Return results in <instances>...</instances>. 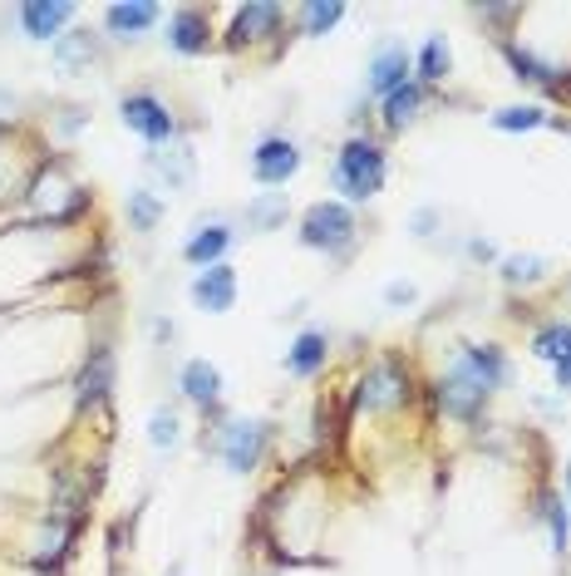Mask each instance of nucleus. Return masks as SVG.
<instances>
[{"label": "nucleus", "mask_w": 571, "mask_h": 576, "mask_svg": "<svg viewBox=\"0 0 571 576\" xmlns=\"http://www.w3.org/2000/svg\"><path fill=\"white\" fill-rule=\"evenodd\" d=\"M380 182H384V153L365 139L345 143V153L335 158V192H345L350 203H365V197L380 192Z\"/></svg>", "instance_id": "1"}, {"label": "nucleus", "mask_w": 571, "mask_h": 576, "mask_svg": "<svg viewBox=\"0 0 571 576\" xmlns=\"http://www.w3.org/2000/svg\"><path fill=\"white\" fill-rule=\"evenodd\" d=\"M301 242L320 246V252H345L355 242V217L345 203H316L301 217Z\"/></svg>", "instance_id": "2"}, {"label": "nucleus", "mask_w": 571, "mask_h": 576, "mask_svg": "<svg viewBox=\"0 0 571 576\" xmlns=\"http://www.w3.org/2000/svg\"><path fill=\"white\" fill-rule=\"evenodd\" d=\"M301 168V149L291 139H262L252 153V178L266 182V188H281V182H291Z\"/></svg>", "instance_id": "3"}, {"label": "nucleus", "mask_w": 571, "mask_h": 576, "mask_svg": "<svg viewBox=\"0 0 571 576\" xmlns=\"http://www.w3.org/2000/svg\"><path fill=\"white\" fill-rule=\"evenodd\" d=\"M439 399H444L448 414L468 419V414H478V405L487 399V384L478 380V374L464 364V355H458L454 370H448V374H444V384H439Z\"/></svg>", "instance_id": "4"}, {"label": "nucleus", "mask_w": 571, "mask_h": 576, "mask_svg": "<svg viewBox=\"0 0 571 576\" xmlns=\"http://www.w3.org/2000/svg\"><path fill=\"white\" fill-rule=\"evenodd\" d=\"M124 124L134 128L138 139H149V143H168L173 139V114L163 108V99H153V94H128L124 99Z\"/></svg>", "instance_id": "5"}, {"label": "nucleus", "mask_w": 571, "mask_h": 576, "mask_svg": "<svg viewBox=\"0 0 571 576\" xmlns=\"http://www.w3.org/2000/svg\"><path fill=\"white\" fill-rule=\"evenodd\" d=\"M262 444H266V424H246V419H237V424L223 428V463L232 473L256 469V459H262Z\"/></svg>", "instance_id": "6"}, {"label": "nucleus", "mask_w": 571, "mask_h": 576, "mask_svg": "<svg viewBox=\"0 0 571 576\" xmlns=\"http://www.w3.org/2000/svg\"><path fill=\"white\" fill-rule=\"evenodd\" d=\"M192 300H198V310H207V316H223V310H232V300H237V271L227 267V261L207 267L198 281H192Z\"/></svg>", "instance_id": "7"}, {"label": "nucleus", "mask_w": 571, "mask_h": 576, "mask_svg": "<svg viewBox=\"0 0 571 576\" xmlns=\"http://www.w3.org/2000/svg\"><path fill=\"white\" fill-rule=\"evenodd\" d=\"M409 399V380H404L399 364H375L360 380V405L365 409H394Z\"/></svg>", "instance_id": "8"}, {"label": "nucleus", "mask_w": 571, "mask_h": 576, "mask_svg": "<svg viewBox=\"0 0 571 576\" xmlns=\"http://www.w3.org/2000/svg\"><path fill=\"white\" fill-rule=\"evenodd\" d=\"M69 15H75L69 0H35V5H21V25L30 40H60Z\"/></svg>", "instance_id": "9"}, {"label": "nucleus", "mask_w": 571, "mask_h": 576, "mask_svg": "<svg viewBox=\"0 0 571 576\" xmlns=\"http://www.w3.org/2000/svg\"><path fill=\"white\" fill-rule=\"evenodd\" d=\"M404 75H409V50H404V44H384V50L375 54V64H370V89L390 99L399 85H409Z\"/></svg>", "instance_id": "10"}, {"label": "nucleus", "mask_w": 571, "mask_h": 576, "mask_svg": "<svg viewBox=\"0 0 571 576\" xmlns=\"http://www.w3.org/2000/svg\"><path fill=\"white\" fill-rule=\"evenodd\" d=\"M182 395L192 399V405H217V395H223V374H217V364L207 360H188L182 364Z\"/></svg>", "instance_id": "11"}, {"label": "nucleus", "mask_w": 571, "mask_h": 576, "mask_svg": "<svg viewBox=\"0 0 571 576\" xmlns=\"http://www.w3.org/2000/svg\"><path fill=\"white\" fill-rule=\"evenodd\" d=\"M168 44L182 54H202L207 50V15L202 11H178L168 25Z\"/></svg>", "instance_id": "12"}, {"label": "nucleus", "mask_w": 571, "mask_h": 576, "mask_svg": "<svg viewBox=\"0 0 571 576\" xmlns=\"http://www.w3.org/2000/svg\"><path fill=\"white\" fill-rule=\"evenodd\" d=\"M153 21H158V5H149V0H138V5H109L104 11V25L118 35V40H134V35L149 30Z\"/></svg>", "instance_id": "13"}, {"label": "nucleus", "mask_w": 571, "mask_h": 576, "mask_svg": "<svg viewBox=\"0 0 571 576\" xmlns=\"http://www.w3.org/2000/svg\"><path fill=\"white\" fill-rule=\"evenodd\" d=\"M326 350H330L326 335H320V331H306L296 345H291V350H286V370L296 374V380H310V374L326 364Z\"/></svg>", "instance_id": "14"}, {"label": "nucleus", "mask_w": 571, "mask_h": 576, "mask_svg": "<svg viewBox=\"0 0 571 576\" xmlns=\"http://www.w3.org/2000/svg\"><path fill=\"white\" fill-rule=\"evenodd\" d=\"M109 384H114V355L94 350L85 364V374H79V399H85V405H99V399L109 395Z\"/></svg>", "instance_id": "15"}, {"label": "nucleus", "mask_w": 571, "mask_h": 576, "mask_svg": "<svg viewBox=\"0 0 571 576\" xmlns=\"http://www.w3.org/2000/svg\"><path fill=\"white\" fill-rule=\"evenodd\" d=\"M227 246H232V232H227V227L217 222V227H207V232H198V236H192V242L182 246V256H188L192 267H202V271H207V267H217V256H223Z\"/></svg>", "instance_id": "16"}, {"label": "nucleus", "mask_w": 571, "mask_h": 576, "mask_svg": "<svg viewBox=\"0 0 571 576\" xmlns=\"http://www.w3.org/2000/svg\"><path fill=\"white\" fill-rule=\"evenodd\" d=\"M89 60H94V40H89L85 30H69L54 40V64H60V75H75V69H85Z\"/></svg>", "instance_id": "17"}, {"label": "nucleus", "mask_w": 571, "mask_h": 576, "mask_svg": "<svg viewBox=\"0 0 571 576\" xmlns=\"http://www.w3.org/2000/svg\"><path fill=\"white\" fill-rule=\"evenodd\" d=\"M276 21H281V11L276 5H246V11H237V25H232V40H262V35L276 30Z\"/></svg>", "instance_id": "18"}, {"label": "nucleus", "mask_w": 571, "mask_h": 576, "mask_svg": "<svg viewBox=\"0 0 571 576\" xmlns=\"http://www.w3.org/2000/svg\"><path fill=\"white\" fill-rule=\"evenodd\" d=\"M153 168H158V178L168 182V188H188L192 182V153L182 149V143H173V149L153 153Z\"/></svg>", "instance_id": "19"}, {"label": "nucleus", "mask_w": 571, "mask_h": 576, "mask_svg": "<svg viewBox=\"0 0 571 576\" xmlns=\"http://www.w3.org/2000/svg\"><path fill=\"white\" fill-rule=\"evenodd\" d=\"M419 104H423V85H399L390 99H384V124L404 128L414 114H419Z\"/></svg>", "instance_id": "20"}, {"label": "nucleus", "mask_w": 571, "mask_h": 576, "mask_svg": "<svg viewBox=\"0 0 571 576\" xmlns=\"http://www.w3.org/2000/svg\"><path fill=\"white\" fill-rule=\"evenodd\" d=\"M276 222H286V192H262V197L246 207V227H252V232H271Z\"/></svg>", "instance_id": "21"}, {"label": "nucleus", "mask_w": 571, "mask_h": 576, "mask_svg": "<svg viewBox=\"0 0 571 576\" xmlns=\"http://www.w3.org/2000/svg\"><path fill=\"white\" fill-rule=\"evenodd\" d=\"M532 355L537 360H547V364H561L571 355V325H547V331H537V341H532Z\"/></svg>", "instance_id": "22"}, {"label": "nucleus", "mask_w": 571, "mask_h": 576, "mask_svg": "<svg viewBox=\"0 0 571 576\" xmlns=\"http://www.w3.org/2000/svg\"><path fill=\"white\" fill-rule=\"evenodd\" d=\"M444 75H448V44H444V35H434L419 54V79L423 85H439Z\"/></svg>", "instance_id": "23"}, {"label": "nucleus", "mask_w": 571, "mask_h": 576, "mask_svg": "<svg viewBox=\"0 0 571 576\" xmlns=\"http://www.w3.org/2000/svg\"><path fill=\"white\" fill-rule=\"evenodd\" d=\"M508 60H512V69H518V79H528V85H551L557 89V69H551V64H542L537 54H528V50H518V44H512L508 50Z\"/></svg>", "instance_id": "24"}, {"label": "nucleus", "mask_w": 571, "mask_h": 576, "mask_svg": "<svg viewBox=\"0 0 571 576\" xmlns=\"http://www.w3.org/2000/svg\"><path fill=\"white\" fill-rule=\"evenodd\" d=\"M537 124H547V114H542L537 104L497 108V114H493V128H503V133H518V128H537Z\"/></svg>", "instance_id": "25"}, {"label": "nucleus", "mask_w": 571, "mask_h": 576, "mask_svg": "<svg viewBox=\"0 0 571 576\" xmlns=\"http://www.w3.org/2000/svg\"><path fill=\"white\" fill-rule=\"evenodd\" d=\"M158 197H153L149 188H138V192H128V217H134V227L138 232H153V222H158Z\"/></svg>", "instance_id": "26"}, {"label": "nucleus", "mask_w": 571, "mask_h": 576, "mask_svg": "<svg viewBox=\"0 0 571 576\" xmlns=\"http://www.w3.org/2000/svg\"><path fill=\"white\" fill-rule=\"evenodd\" d=\"M340 15H345V5H335V0H330V5H320V0H316V5H306V11H301V30H306V35H326Z\"/></svg>", "instance_id": "27"}, {"label": "nucleus", "mask_w": 571, "mask_h": 576, "mask_svg": "<svg viewBox=\"0 0 571 576\" xmlns=\"http://www.w3.org/2000/svg\"><path fill=\"white\" fill-rule=\"evenodd\" d=\"M542 271H547V261L542 256H508L503 261V277L518 286V281H542Z\"/></svg>", "instance_id": "28"}, {"label": "nucleus", "mask_w": 571, "mask_h": 576, "mask_svg": "<svg viewBox=\"0 0 571 576\" xmlns=\"http://www.w3.org/2000/svg\"><path fill=\"white\" fill-rule=\"evenodd\" d=\"M149 438H153V448L178 444V414H173V409H158V414L149 419Z\"/></svg>", "instance_id": "29"}, {"label": "nucleus", "mask_w": 571, "mask_h": 576, "mask_svg": "<svg viewBox=\"0 0 571 576\" xmlns=\"http://www.w3.org/2000/svg\"><path fill=\"white\" fill-rule=\"evenodd\" d=\"M547 523H551V542H557V552H567L571 523H567V512H561V498H547Z\"/></svg>", "instance_id": "30"}, {"label": "nucleus", "mask_w": 571, "mask_h": 576, "mask_svg": "<svg viewBox=\"0 0 571 576\" xmlns=\"http://www.w3.org/2000/svg\"><path fill=\"white\" fill-rule=\"evenodd\" d=\"M384 300H390V306H409V300H414V286H409V281H394V286L384 291Z\"/></svg>", "instance_id": "31"}, {"label": "nucleus", "mask_w": 571, "mask_h": 576, "mask_svg": "<svg viewBox=\"0 0 571 576\" xmlns=\"http://www.w3.org/2000/svg\"><path fill=\"white\" fill-rule=\"evenodd\" d=\"M551 370H557V384H561V389H571V355H567L561 364H551Z\"/></svg>", "instance_id": "32"}, {"label": "nucleus", "mask_w": 571, "mask_h": 576, "mask_svg": "<svg viewBox=\"0 0 571 576\" xmlns=\"http://www.w3.org/2000/svg\"><path fill=\"white\" fill-rule=\"evenodd\" d=\"M557 89H561V94L571 99V75H561V79H557Z\"/></svg>", "instance_id": "33"}, {"label": "nucleus", "mask_w": 571, "mask_h": 576, "mask_svg": "<svg viewBox=\"0 0 571 576\" xmlns=\"http://www.w3.org/2000/svg\"><path fill=\"white\" fill-rule=\"evenodd\" d=\"M567 488H571V469H567Z\"/></svg>", "instance_id": "34"}]
</instances>
